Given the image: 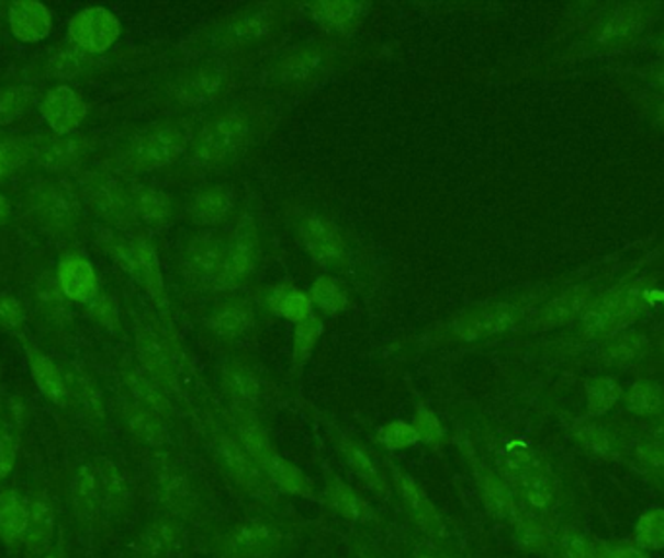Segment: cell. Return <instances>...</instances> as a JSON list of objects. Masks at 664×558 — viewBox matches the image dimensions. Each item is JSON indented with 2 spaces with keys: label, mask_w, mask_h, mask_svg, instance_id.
I'll use <instances>...</instances> for the list:
<instances>
[{
  "label": "cell",
  "mask_w": 664,
  "mask_h": 558,
  "mask_svg": "<svg viewBox=\"0 0 664 558\" xmlns=\"http://www.w3.org/2000/svg\"><path fill=\"white\" fill-rule=\"evenodd\" d=\"M573 434L581 442V446L590 454H595V456L603 459L615 458L616 452L612 441H610V436H608L605 429L598 426L597 423H590V421L577 423L573 429Z\"/></svg>",
  "instance_id": "43"
},
{
  "label": "cell",
  "mask_w": 664,
  "mask_h": 558,
  "mask_svg": "<svg viewBox=\"0 0 664 558\" xmlns=\"http://www.w3.org/2000/svg\"><path fill=\"white\" fill-rule=\"evenodd\" d=\"M227 241L218 234H204L196 237L185 252V270L189 277L196 282L218 284L220 275L226 262Z\"/></svg>",
  "instance_id": "15"
},
{
  "label": "cell",
  "mask_w": 664,
  "mask_h": 558,
  "mask_svg": "<svg viewBox=\"0 0 664 558\" xmlns=\"http://www.w3.org/2000/svg\"><path fill=\"white\" fill-rule=\"evenodd\" d=\"M312 300L327 312H338L346 307L345 293L340 292V287L328 277H323L313 285Z\"/></svg>",
  "instance_id": "51"
},
{
  "label": "cell",
  "mask_w": 664,
  "mask_h": 558,
  "mask_svg": "<svg viewBox=\"0 0 664 558\" xmlns=\"http://www.w3.org/2000/svg\"><path fill=\"white\" fill-rule=\"evenodd\" d=\"M10 216V204L2 194H0V226L9 219Z\"/></svg>",
  "instance_id": "60"
},
{
  "label": "cell",
  "mask_w": 664,
  "mask_h": 558,
  "mask_svg": "<svg viewBox=\"0 0 664 558\" xmlns=\"http://www.w3.org/2000/svg\"><path fill=\"white\" fill-rule=\"evenodd\" d=\"M224 390L237 411L255 413L261 401L262 386L259 376L245 365H229L224 371Z\"/></svg>",
  "instance_id": "26"
},
{
  "label": "cell",
  "mask_w": 664,
  "mask_h": 558,
  "mask_svg": "<svg viewBox=\"0 0 664 558\" xmlns=\"http://www.w3.org/2000/svg\"><path fill=\"white\" fill-rule=\"evenodd\" d=\"M135 206L136 212L148 224H161V221H166L169 214L168 196L161 194L160 191H154V189L138 192Z\"/></svg>",
  "instance_id": "45"
},
{
  "label": "cell",
  "mask_w": 664,
  "mask_h": 558,
  "mask_svg": "<svg viewBox=\"0 0 664 558\" xmlns=\"http://www.w3.org/2000/svg\"><path fill=\"white\" fill-rule=\"evenodd\" d=\"M212 448L222 474L229 479V483L236 485L237 491L262 502L277 499V489L270 485L257 462L247 454L241 442L237 441L236 434H216Z\"/></svg>",
  "instance_id": "4"
},
{
  "label": "cell",
  "mask_w": 664,
  "mask_h": 558,
  "mask_svg": "<svg viewBox=\"0 0 664 558\" xmlns=\"http://www.w3.org/2000/svg\"><path fill=\"white\" fill-rule=\"evenodd\" d=\"M53 537H55V510L50 506L47 494H35L27 500L25 547L32 555L45 557L49 555Z\"/></svg>",
  "instance_id": "22"
},
{
  "label": "cell",
  "mask_w": 664,
  "mask_h": 558,
  "mask_svg": "<svg viewBox=\"0 0 664 558\" xmlns=\"http://www.w3.org/2000/svg\"><path fill=\"white\" fill-rule=\"evenodd\" d=\"M43 558H63V557H60V555H57V553H55V555H50V553H49V555H45V557H43Z\"/></svg>",
  "instance_id": "62"
},
{
  "label": "cell",
  "mask_w": 664,
  "mask_h": 558,
  "mask_svg": "<svg viewBox=\"0 0 664 558\" xmlns=\"http://www.w3.org/2000/svg\"><path fill=\"white\" fill-rule=\"evenodd\" d=\"M413 426L416 429V433H418V439L428 442V444L441 441V436H443V426L439 423L438 417L434 415L426 408H420L416 411Z\"/></svg>",
  "instance_id": "54"
},
{
  "label": "cell",
  "mask_w": 664,
  "mask_h": 558,
  "mask_svg": "<svg viewBox=\"0 0 664 558\" xmlns=\"http://www.w3.org/2000/svg\"><path fill=\"white\" fill-rule=\"evenodd\" d=\"M387 474L396 499L401 500L404 512L413 520V524L431 542H447L449 525L446 517L441 516L438 506L429 499L428 492L421 489V485L393 464H387Z\"/></svg>",
  "instance_id": "7"
},
{
  "label": "cell",
  "mask_w": 664,
  "mask_h": 558,
  "mask_svg": "<svg viewBox=\"0 0 664 558\" xmlns=\"http://www.w3.org/2000/svg\"><path fill=\"white\" fill-rule=\"evenodd\" d=\"M641 20H643V14L638 7H626V9L618 10L615 16L610 18V22L605 25L600 42H616V39L628 37L640 30Z\"/></svg>",
  "instance_id": "44"
},
{
  "label": "cell",
  "mask_w": 664,
  "mask_h": 558,
  "mask_svg": "<svg viewBox=\"0 0 664 558\" xmlns=\"http://www.w3.org/2000/svg\"><path fill=\"white\" fill-rule=\"evenodd\" d=\"M251 326L252 312L245 303L226 305L209 322V328L218 335L220 340H237L245 332H249Z\"/></svg>",
  "instance_id": "35"
},
{
  "label": "cell",
  "mask_w": 664,
  "mask_h": 558,
  "mask_svg": "<svg viewBox=\"0 0 664 558\" xmlns=\"http://www.w3.org/2000/svg\"><path fill=\"white\" fill-rule=\"evenodd\" d=\"M251 134V118L244 111H227L204 125L194 143V163L214 167L244 148Z\"/></svg>",
  "instance_id": "3"
},
{
  "label": "cell",
  "mask_w": 664,
  "mask_h": 558,
  "mask_svg": "<svg viewBox=\"0 0 664 558\" xmlns=\"http://www.w3.org/2000/svg\"><path fill=\"white\" fill-rule=\"evenodd\" d=\"M128 425L133 429L135 436H138L140 441L148 442L151 446H161L168 439L160 415L151 409H133V413L128 415Z\"/></svg>",
  "instance_id": "42"
},
{
  "label": "cell",
  "mask_w": 664,
  "mask_h": 558,
  "mask_svg": "<svg viewBox=\"0 0 664 558\" xmlns=\"http://www.w3.org/2000/svg\"><path fill=\"white\" fill-rule=\"evenodd\" d=\"M24 322V307L22 303L9 293L0 295V324L4 328H18Z\"/></svg>",
  "instance_id": "56"
},
{
  "label": "cell",
  "mask_w": 664,
  "mask_h": 558,
  "mask_svg": "<svg viewBox=\"0 0 664 558\" xmlns=\"http://www.w3.org/2000/svg\"><path fill=\"white\" fill-rule=\"evenodd\" d=\"M27 529V500L18 491L0 492V539L9 547L24 543Z\"/></svg>",
  "instance_id": "28"
},
{
  "label": "cell",
  "mask_w": 664,
  "mask_h": 558,
  "mask_svg": "<svg viewBox=\"0 0 664 558\" xmlns=\"http://www.w3.org/2000/svg\"><path fill=\"white\" fill-rule=\"evenodd\" d=\"M9 24L12 34L16 35L20 42L37 43L49 37L53 16L42 2L20 0L10 7Z\"/></svg>",
  "instance_id": "21"
},
{
  "label": "cell",
  "mask_w": 664,
  "mask_h": 558,
  "mask_svg": "<svg viewBox=\"0 0 664 558\" xmlns=\"http://www.w3.org/2000/svg\"><path fill=\"white\" fill-rule=\"evenodd\" d=\"M68 34L76 49L85 50L86 55H100L117 42L121 24L110 10L93 7L78 12L70 20Z\"/></svg>",
  "instance_id": "10"
},
{
  "label": "cell",
  "mask_w": 664,
  "mask_h": 558,
  "mask_svg": "<svg viewBox=\"0 0 664 558\" xmlns=\"http://www.w3.org/2000/svg\"><path fill=\"white\" fill-rule=\"evenodd\" d=\"M277 20V14L270 7H257L237 14L227 25V37L234 42H252L262 35L269 34Z\"/></svg>",
  "instance_id": "32"
},
{
  "label": "cell",
  "mask_w": 664,
  "mask_h": 558,
  "mask_svg": "<svg viewBox=\"0 0 664 558\" xmlns=\"http://www.w3.org/2000/svg\"><path fill=\"white\" fill-rule=\"evenodd\" d=\"M42 212L50 226H70L78 216V201H76L75 192L65 184H53L49 191L43 194Z\"/></svg>",
  "instance_id": "34"
},
{
  "label": "cell",
  "mask_w": 664,
  "mask_h": 558,
  "mask_svg": "<svg viewBox=\"0 0 664 558\" xmlns=\"http://www.w3.org/2000/svg\"><path fill=\"white\" fill-rule=\"evenodd\" d=\"M85 50H63L55 59L50 60V70L57 76H75L85 68Z\"/></svg>",
  "instance_id": "55"
},
{
  "label": "cell",
  "mask_w": 664,
  "mask_h": 558,
  "mask_svg": "<svg viewBox=\"0 0 664 558\" xmlns=\"http://www.w3.org/2000/svg\"><path fill=\"white\" fill-rule=\"evenodd\" d=\"M519 324V310L511 305H489L486 309L466 312L454 322L453 330L464 342L509 332Z\"/></svg>",
  "instance_id": "14"
},
{
  "label": "cell",
  "mask_w": 664,
  "mask_h": 558,
  "mask_svg": "<svg viewBox=\"0 0 664 558\" xmlns=\"http://www.w3.org/2000/svg\"><path fill=\"white\" fill-rule=\"evenodd\" d=\"M633 542L641 550L664 549V509H649L638 517Z\"/></svg>",
  "instance_id": "39"
},
{
  "label": "cell",
  "mask_w": 664,
  "mask_h": 558,
  "mask_svg": "<svg viewBox=\"0 0 664 558\" xmlns=\"http://www.w3.org/2000/svg\"><path fill=\"white\" fill-rule=\"evenodd\" d=\"M320 322L317 318H305L303 322L295 328L294 338V361L295 365H303L305 358L310 357L315 343L319 340Z\"/></svg>",
  "instance_id": "50"
},
{
  "label": "cell",
  "mask_w": 664,
  "mask_h": 558,
  "mask_svg": "<svg viewBox=\"0 0 664 558\" xmlns=\"http://www.w3.org/2000/svg\"><path fill=\"white\" fill-rule=\"evenodd\" d=\"M189 146V133L185 126L166 125L151 128L126 151V166L135 171H154L171 166L183 156Z\"/></svg>",
  "instance_id": "8"
},
{
  "label": "cell",
  "mask_w": 664,
  "mask_h": 558,
  "mask_svg": "<svg viewBox=\"0 0 664 558\" xmlns=\"http://www.w3.org/2000/svg\"><path fill=\"white\" fill-rule=\"evenodd\" d=\"M32 153V148L22 138L0 140V181L24 166Z\"/></svg>",
  "instance_id": "47"
},
{
  "label": "cell",
  "mask_w": 664,
  "mask_h": 558,
  "mask_svg": "<svg viewBox=\"0 0 664 558\" xmlns=\"http://www.w3.org/2000/svg\"><path fill=\"white\" fill-rule=\"evenodd\" d=\"M605 558H648V555L633 545H620V547H608Z\"/></svg>",
  "instance_id": "58"
},
{
  "label": "cell",
  "mask_w": 664,
  "mask_h": 558,
  "mask_svg": "<svg viewBox=\"0 0 664 558\" xmlns=\"http://www.w3.org/2000/svg\"><path fill=\"white\" fill-rule=\"evenodd\" d=\"M499 476L514 489L525 506L547 512L558 497L550 467L525 442H511L499 459Z\"/></svg>",
  "instance_id": "1"
},
{
  "label": "cell",
  "mask_w": 664,
  "mask_h": 558,
  "mask_svg": "<svg viewBox=\"0 0 664 558\" xmlns=\"http://www.w3.org/2000/svg\"><path fill=\"white\" fill-rule=\"evenodd\" d=\"M138 351L144 365L158 383L173 386L183 373L185 355L168 333L156 326H144L138 333Z\"/></svg>",
  "instance_id": "9"
},
{
  "label": "cell",
  "mask_w": 664,
  "mask_h": 558,
  "mask_svg": "<svg viewBox=\"0 0 664 558\" xmlns=\"http://www.w3.org/2000/svg\"><path fill=\"white\" fill-rule=\"evenodd\" d=\"M224 67H220L218 62H206L183 80L179 88V98L187 103H206L214 100L224 86Z\"/></svg>",
  "instance_id": "29"
},
{
  "label": "cell",
  "mask_w": 664,
  "mask_h": 558,
  "mask_svg": "<svg viewBox=\"0 0 664 558\" xmlns=\"http://www.w3.org/2000/svg\"><path fill=\"white\" fill-rule=\"evenodd\" d=\"M86 113H88V107H86L85 100L68 86L53 88L42 103V115L45 123L53 128V133L59 134V136L75 134L78 126L85 123Z\"/></svg>",
  "instance_id": "16"
},
{
  "label": "cell",
  "mask_w": 664,
  "mask_h": 558,
  "mask_svg": "<svg viewBox=\"0 0 664 558\" xmlns=\"http://www.w3.org/2000/svg\"><path fill=\"white\" fill-rule=\"evenodd\" d=\"M323 55L319 50H297L280 62L278 67V80L282 83H302L310 80L315 70L320 67Z\"/></svg>",
  "instance_id": "38"
},
{
  "label": "cell",
  "mask_w": 664,
  "mask_h": 558,
  "mask_svg": "<svg viewBox=\"0 0 664 558\" xmlns=\"http://www.w3.org/2000/svg\"><path fill=\"white\" fill-rule=\"evenodd\" d=\"M14 464H16L14 439L4 429H0V481L10 476V471L14 469Z\"/></svg>",
  "instance_id": "57"
},
{
  "label": "cell",
  "mask_w": 664,
  "mask_h": 558,
  "mask_svg": "<svg viewBox=\"0 0 664 558\" xmlns=\"http://www.w3.org/2000/svg\"><path fill=\"white\" fill-rule=\"evenodd\" d=\"M154 485L161 504L169 510V516L183 520L199 514L201 494L183 467L176 464H161L154 476Z\"/></svg>",
  "instance_id": "11"
},
{
  "label": "cell",
  "mask_w": 664,
  "mask_h": 558,
  "mask_svg": "<svg viewBox=\"0 0 664 558\" xmlns=\"http://www.w3.org/2000/svg\"><path fill=\"white\" fill-rule=\"evenodd\" d=\"M185 545V527L179 517L166 516L151 522L138 539V557L173 558Z\"/></svg>",
  "instance_id": "18"
},
{
  "label": "cell",
  "mask_w": 664,
  "mask_h": 558,
  "mask_svg": "<svg viewBox=\"0 0 664 558\" xmlns=\"http://www.w3.org/2000/svg\"><path fill=\"white\" fill-rule=\"evenodd\" d=\"M356 12H358V7L350 2H323L315 7V18H319L320 22L335 25V27L352 22L353 18L358 16Z\"/></svg>",
  "instance_id": "53"
},
{
  "label": "cell",
  "mask_w": 664,
  "mask_h": 558,
  "mask_svg": "<svg viewBox=\"0 0 664 558\" xmlns=\"http://www.w3.org/2000/svg\"><path fill=\"white\" fill-rule=\"evenodd\" d=\"M476 483L484 509L488 510L492 516L509 525H514L519 520L525 504L499 474L482 467L476 471Z\"/></svg>",
  "instance_id": "17"
},
{
  "label": "cell",
  "mask_w": 664,
  "mask_h": 558,
  "mask_svg": "<svg viewBox=\"0 0 664 558\" xmlns=\"http://www.w3.org/2000/svg\"><path fill=\"white\" fill-rule=\"evenodd\" d=\"M92 202L108 216H121L131 209V201L113 179H100L92 184Z\"/></svg>",
  "instance_id": "41"
},
{
  "label": "cell",
  "mask_w": 664,
  "mask_h": 558,
  "mask_svg": "<svg viewBox=\"0 0 664 558\" xmlns=\"http://www.w3.org/2000/svg\"><path fill=\"white\" fill-rule=\"evenodd\" d=\"M32 103V90L27 88H9L0 92V125H7L24 115L25 109Z\"/></svg>",
  "instance_id": "49"
},
{
  "label": "cell",
  "mask_w": 664,
  "mask_h": 558,
  "mask_svg": "<svg viewBox=\"0 0 664 558\" xmlns=\"http://www.w3.org/2000/svg\"><path fill=\"white\" fill-rule=\"evenodd\" d=\"M606 549L605 543L593 542L589 535L565 525L555 529L550 553L555 558H605Z\"/></svg>",
  "instance_id": "31"
},
{
  "label": "cell",
  "mask_w": 664,
  "mask_h": 558,
  "mask_svg": "<svg viewBox=\"0 0 664 558\" xmlns=\"http://www.w3.org/2000/svg\"><path fill=\"white\" fill-rule=\"evenodd\" d=\"M645 305V293L635 285L618 287L595 300L581 315V330L587 335H612L630 324Z\"/></svg>",
  "instance_id": "6"
},
{
  "label": "cell",
  "mask_w": 664,
  "mask_h": 558,
  "mask_svg": "<svg viewBox=\"0 0 664 558\" xmlns=\"http://www.w3.org/2000/svg\"><path fill=\"white\" fill-rule=\"evenodd\" d=\"M234 208V192L226 186H212L199 192L191 202V219L199 226H216Z\"/></svg>",
  "instance_id": "30"
},
{
  "label": "cell",
  "mask_w": 664,
  "mask_h": 558,
  "mask_svg": "<svg viewBox=\"0 0 664 558\" xmlns=\"http://www.w3.org/2000/svg\"><path fill=\"white\" fill-rule=\"evenodd\" d=\"M323 500L335 514L353 524H368L375 517V510L371 509L370 502L363 499L360 492L353 491L340 477H327Z\"/></svg>",
  "instance_id": "19"
},
{
  "label": "cell",
  "mask_w": 664,
  "mask_h": 558,
  "mask_svg": "<svg viewBox=\"0 0 664 558\" xmlns=\"http://www.w3.org/2000/svg\"><path fill=\"white\" fill-rule=\"evenodd\" d=\"M257 257H259V239H257V229L251 224L249 217L237 226L236 234L227 241L226 262L224 270L220 275L218 285L222 287H232L245 277L251 275L257 266Z\"/></svg>",
  "instance_id": "13"
},
{
  "label": "cell",
  "mask_w": 664,
  "mask_h": 558,
  "mask_svg": "<svg viewBox=\"0 0 664 558\" xmlns=\"http://www.w3.org/2000/svg\"><path fill=\"white\" fill-rule=\"evenodd\" d=\"M303 241L312 252L313 259L323 264L345 259V239L338 227L325 217L310 216L303 221Z\"/></svg>",
  "instance_id": "20"
},
{
  "label": "cell",
  "mask_w": 664,
  "mask_h": 558,
  "mask_svg": "<svg viewBox=\"0 0 664 558\" xmlns=\"http://www.w3.org/2000/svg\"><path fill=\"white\" fill-rule=\"evenodd\" d=\"M645 350H648L645 338H641L638 333H628V335H622V338H618L616 342L608 345L606 358L615 365H626V363L640 358Z\"/></svg>",
  "instance_id": "46"
},
{
  "label": "cell",
  "mask_w": 664,
  "mask_h": 558,
  "mask_svg": "<svg viewBox=\"0 0 664 558\" xmlns=\"http://www.w3.org/2000/svg\"><path fill=\"white\" fill-rule=\"evenodd\" d=\"M338 452L345 459L346 466L352 471L360 483L373 492L378 499L389 500L393 497V483L389 479L387 469H383L378 459L373 458L362 442L353 441L352 436H340Z\"/></svg>",
  "instance_id": "12"
},
{
  "label": "cell",
  "mask_w": 664,
  "mask_h": 558,
  "mask_svg": "<svg viewBox=\"0 0 664 558\" xmlns=\"http://www.w3.org/2000/svg\"><path fill=\"white\" fill-rule=\"evenodd\" d=\"M626 408L631 413L641 417H651L661 413L664 409V394L659 386L651 383L633 384L626 396Z\"/></svg>",
  "instance_id": "40"
},
{
  "label": "cell",
  "mask_w": 664,
  "mask_h": 558,
  "mask_svg": "<svg viewBox=\"0 0 664 558\" xmlns=\"http://www.w3.org/2000/svg\"><path fill=\"white\" fill-rule=\"evenodd\" d=\"M659 123H661V126L664 128V103L661 105V109H659Z\"/></svg>",
  "instance_id": "61"
},
{
  "label": "cell",
  "mask_w": 664,
  "mask_h": 558,
  "mask_svg": "<svg viewBox=\"0 0 664 558\" xmlns=\"http://www.w3.org/2000/svg\"><path fill=\"white\" fill-rule=\"evenodd\" d=\"M640 458L649 469L664 476V423L640 444Z\"/></svg>",
  "instance_id": "52"
},
{
  "label": "cell",
  "mask_w": 664,
  "mask_h": 558,
  "mask_svg": "<svg viewBox=\"0 0 664 558\" xmlns=\"http://www.w3.org/2000/svg\"><path fill=\"white\" fill-rule=\"evenodd\" d=\"M410 558H453L447 555L446 550L439 549L436 545H418L413 550Z\"/></svg>",
  "instance_id": "59"
},
{
  "label": "cell",
  "mask_w": 664,
  "mask_h": 558,
  "mask_svg": "<svg viewBox=\"0 0 664 558\" xmlns=\"http://www.w3.org/2000/svg\"><path fill=\"white\" fill-rule=\"evenodd\" d=\"M356 558H375V557H368V555H360V557H356Z\"/></svg>",
  "instance_id": "64"
},
{
  "label": "cell",
  "mask_w": 664,
  "mask_h": 558,
  "mask_svg": "<svg viewBox=\"0 0 664 558\" xmlns=\"http://www.w3.org/2000/svg\"><path fill=\"white\" fill-rule=\"evenodd\" d=\"M587 300H589V292L575 287L572 292H565L564 295L550 300L544 309L540 310L539 317L534 318L532 326L537 330H552L558 326L572 322L573 318L583 315V310L587 309Z\"/></svg>",
  "instance_id": "27"
},
{
  "label": "cell",
  "mask_w": 664,
  "mask_h": 558,
  "mask_svg": "<svg viewBox=\"0 0 664 558\" xmlns=\"http://www.w3.org/2000/svg\"><path fill=\"white\" fill-rule=\"evenodd\" d=\"M587 409L593 417H603L622 398V386L610 376H597L585 383Z\"/></svg>",
  "instance_id": "37"
},
{
  "label": "cell",
  "mask_w": 664,
  "mask_h": 558,
  "mask_svg": "<svg viewBox=\"0 0 664 558\" xmlns=\"http://www.w3.org/2000/svg\"><path fill=\"white\" fill-rule=\"evenodd\" d=\"M270 307L277 315L292 320L295 324H300L305 318L313 315L312 299L302 292H297L292 285L277 287L270 295Z\"/></svg>",
  "instance_id": "36"
},
{
  "label": "cell",
  "mask_w": 664,
  "mask_h": 558,
  "mask_svg": "<svg viewBox=\"0 0 664 558\" xmlns=\"http://www.w3.org/2000/svg\"><path fill=\"white\" fill-rule=\"evenodd\" d=\"M284 547L280 525L267 517H247L232 525L218 542L222 558H272Z\"/></svg>",
  "instance_id": "5"
},
{
  "label": "cell",
  "mask_w": 664,
  "mask_h": 558,
  "mask_svg": "<svg viewBox=\"0 0 664 558\" xmlns=\"http://www.w3.org/2000/svg\"><path fill=\"white\" fill-rule=\"evenodd\" d=\"M85 138L82 136H47L32 148L34 158L40 166L49 169V171H65L68 167L75 166L78 159L85 156Z\"/></svg>",
  "instance_id": "24"
},
{
  "label": "cell",
  "mask_w": 664,
  "mask_h": 558,
  "mask_svg": "<svg viewBox=\"0 0 664 558\" xmlns=\"http://www.w3.org/2000/svg\"><path fill=\"white\" fill-rule=\"evenodd\" d=\"M119 262L131 274L136 275L154 299H164V284H161L160 266L154 250L143 241L131 242L119 249Z\"/></svg>",
  "instance_id": "23"
},
{
  "label": "cell",
  "mask_w": 664,
  "mask_h": 558,
  "mask_svg": "<svg viewBox=\"0 0 664 558\" xmlns=\"http://www.w3.org/2000/svg\"><path fill=\"white\" fill-rule=\"evenodd\" d=\"M379 442L389 451H404L410 448L416 442H420L418 433L410 423L406 421H393L381 429Z\"/></svg>",
  "instance_id": "48"
},
{
  "label": "cell",
  "mask_w": 664,
  "mask_h": 558,
  "mask_svg": "<svg viewBox=\"0 0 664 558\" xmlns=\"http://www.w3.org/2000/svg\"><path fill=\"white\" fill-rule=\"evenodd\" d=\"M659 82L664 83V70L659 75Z\"/></svg>",
  "instance_id": "63"
},
{
  "label": "cell",
  "mask_w": 664,
  "mask_h": 558,
  "mask_svg": "<svg viewBox=\"0 0 664 558\" xmlns=\"http://www.w3.org/2000/svg\"><path fill=\"white\" fill-rule=\"evenodd\" d=\"M59 285L68 299L86 303L92 300L98 293V275L90 262L68 257L59 264Z\"/></svg>",
  "instance_id": "25"
},
{
  "label": "cell",
  "mask_w": 664,
  "mask_h": 558,
  "mask_svg": "<svg viewBox=\"0 0 664 558\" xmlns=\"http://www.w3.org/2000/svg\"><path fill=\"white\" fill-rule=\"evenodd\" d=\"M72 500L78 516L95 520L125 506L128 483L111 462L86 464L75 477Z\"/></svg>",
  "instance_id": "2"
},
{
  "label": "cell",
  "mask_w": 664,
  "mask_h": 558,
  "mask_svg": "<svg viewBox=\"0 0 664 558\" xmlns=\"http://www.w3.org/2000/svg\"><path fill=\"white\" fill-rule=\"evenodd\" d=\"M30 367H32L35 384H37V388L42 390L45 398H49L57 406L67 401V384H65V378L60 375L59 367L49 357H45L43 353H32Z\"/></svg>",
  "instance_id": "33"
}]
</instances>
